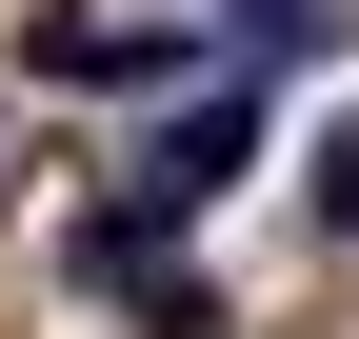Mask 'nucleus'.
I'll list each match as a JSON object with an SVG mask.
<instances>
[{"label":"nucleus","instance_id":"nucleus-1","mask_svg":"<svg viewBox=\"0 0 359 339\" xmlns=\"http://www.w3.org/2000/svg\"><path fill=\"white\" fill-rule=\"evenodd\" d=\"M20 60H40V80H180V40H160V20H80V0H60V20H20Z\"/></svg>","mask_w":359,"mask_h":339},{"label":"nucleus","instance_id":"nucleus-2","mask_svg":"<svg viewBox=\"0 0 359 339\" xmlns=\"http://www.w3.org/2000/svg\"><path fill=\"white\" fill-rule=\"evenodd\" d=\"M240 140H259V100H180V120H160V160H140V180L180 200V220H200V200H219V180H240Z\"/></svg>","mask_w":359,"mask_h":339},{"label":"nucleus","instance_id":"nucleus-3","mask_svg":"<svg viewBox=\"0 0 359 339\" xmlns=\"http://www.w3.org/2000/svg\"><path fill=\"white\" fill-rule=\"evenodd\" d=\"M299 200H320V240H359V120H320V140H299Z\"/></svg>","mask_w":359,"mask_h":339}]
</instances>
